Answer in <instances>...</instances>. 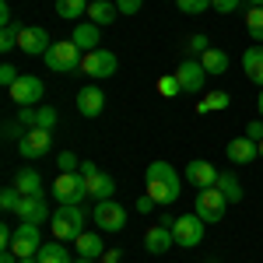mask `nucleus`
I'll return each mask as SVG.
<instances>
[{"instance_id":"49","label":"nucleus","mask_w":263,"mask_h":263,"mask_svg":"<svg viewBox=\"0 0 263 263\" xmlns=\"http://www.w3.org/2000/svg\"><path fill=\"white\" fill-rule=\"evenodd\" d=\"M246 4H249V7H263V0H246Z\"/></svg>"},{"instance_id":"26","label":"nucleus","mask_w":263,"mask_h":263,"mask_svg":"<svg viewBox=\"0 0 263 263\" xmlns=\"http://www.w3.org/2000/svg\"><path fill=\"white\" fill-rule=\"evenodd\" d=\"M35 260H39V263H74V260H70V253H67V246H63L60 239L49 242V246L42 242V249L35 253Z\"/></svg>"},{"instance_id":"7","label":"nucleus","mask_w":263,"mask_h":263,"mask_svg":"<svg viewBox=\"0 0 263 263\" xmlns=\"http://www.w3.org/2000/svg\"><path fill=\"white\" fill-rule=\"evenodd\" d=\"M53 197L57 203H81L88 197V182L81 179V172H60L53 182Z\"/></svg>"},{"instance_id":"10","label":"nucleus","mask_w":263,"mask_h":263,"mask_svg":"<svg viewBox=\"0 0 263 263\" xmlns=\"http://www.w3.org/2000/svg\"><path fill=\"white\" fill-rule=\"evenodd\" d=\"M116 67H120V60L109 49H91V53H84V60H81V70L88 78H112Z\"/></svg>"},{"instance_id":"28","label":"nucleus","mask_w":263,"mask_h":263,"mask_svg":"<svg viewBox=\"0 0 263 263\" xmlns=\"http://www.w3.org/2000/svg\"><path fill=\"white\" fill-rule=\"evenodd\" d=\"M218 190L228 197V203H239V200L246 197V193H242V182L235 179L232 172H221V176H218Z\"/></svg>"},{"instance_id":"2","label":"nucleus","mask_w":263,"mask_h":263,"mask_svg":"<svg viewBox=\"0 0 263 263\" xmlns=\"http://www.w3.org/2000/svg\"><path fill=\"white\" fill-rule=\"evenodd\" d=\"M84 221L88 218H84L81 203H60L49 218V232L60 242H78V235H84Z\"/></svg>"},{"instance_id":"27","label":"nucleus","mask_w":263,"mask_h":263,"mask_svg":"<svg viewBox=\"0 0 263 263\" xmlns=\"http://www.w3.org/2000/svg\"><path fill=\"white\" fill-rule=\"evenodd\" d=\"M200 63H203V70H207V74H224V70H228V53L211 46V49L200 57Z\"/></svg>"},{"instance_id":"22","label":"nucleus","mask_w":263,"mask_h":263,"mask_svg":"<svg viewBox=\"0 0 263 263\" xmlns=\"http://www.w3.org/2000/svg\"><path fill=\"white\" fill-rule=\"evenodd\" d=\"M14 186L21 190V197H42V176L35 168H21L14 176Z\"/></svg>"},{"instance_id":"33","label":"nucleus","mask_w":263,"mask_h":263,"mask_svg":"<svg viewBox=\"0 0 263 263\" xmlns=\"http://www.w3.org/2000/svg\"><path fill=\"white\" fill-rule=\"evenodd\" d=\"M158 91H162L165 99H176V95L182 91V81L176 78V74H168V78H162V81H158Z\"/></svg>"},{"instance_id":"34","label":"nucleus","mask_w":263,"mask_h":263,"mask_svg":"<svg viewBox=\"0 0 263 263\" xmlns=\"http://www.w3.org/2000/svg\"><path fill=\"white\" fill-rule=\"evenodd\" d=\"M176 7H179L182 14H203L211 7V0H176Z\"/></svg>"},{"instance_id":"35","label":"nucleus","mask_w":263,"mask_h":263,"mask_svg":"<svg viewBox=\"0 0 263 263\" xmlns=\"http://www.w3.org/2000/svg\"><path fill=\"white\" fill-rule=\"evenodd\" d=\"M57 165H60V172H78V168H81V162H78L74 151H60V155H57Z\"/></svg>"},{"instance_id":"46","label":"nucleus","mask_w":263,"mask_h":263,"mask_svg":"<svg viewBox=\"0 0 263 263\" xmlns=\"http://www.w3.org/2000/svg\"><path fill=\"white\" fill-rule=\"evenodd\" d=\"M120 260H123L120 249H105V253H102V263H120Z\"/></svg>"},{"instance_id":"38","label":"nucleus","mask_w":263,"mask_h":263,"mask_svg":"<svg viewBox=\"0 0 263 263\" xmlns=\"http://www.w3.org/2000/svg\"><path fill=\"white\" fill-rule=\"evenodd\" d=\"M207 49H211V42H207V35H200V32H197V35H190V53H193L197 60H200V57L207 53Z\"/></svg>"},{"instance_id":"18","label":"nucleus","mask_w":263,"mask_h":263,"mask_svg":"<svg viewBox=\"0 0 263 263\" xmlns=\"http://www.w3.org/2000/svg\"><path fill=\"white\" fill-rule=\"evenodd\" d=\"M14 218H21V221H32V224H46L53 214H49V207H46V200H42V197H21L18 211H14Z\"/></svg>"},{"instance_id":"20","label":"nucleus","mask_w":263,"mask_h":263,"mask_svg":"<svg viewBox=\"0 0 263 263\" xmlns=\"http://www.w3.org/2000/svg\"><path fill=\"white\" fill-rule=\"evenodd\" d=\"M242 70H246V78H249L253 84L263 88V42L249 46V49L242 53Z\"/></svg>"},{"instance_id":"41","label":"nucleus","mask_w":263,"mask_h":263,"mask_svg":"<svg viewBox=\"0 0 263 263\" xmlns=\"http://www.w3.org/2000/svg\"><path fill=\"white\" fill-rule=\"evenodd\" d=\"M246 137L260 144L263 141V120H253V123H249V126H246Z\"/></svg>"},{"instance_id":"15","label":"nucleus","mask_w":263,"mask_h":263,"mask_svg":"<svg viewBox=\"0 0 263 263\" xmlns=\"http://www.w3.org/2000/svg\"><path fill=\"white\" fill-rule=\"evenodd\" d=\"M102 109H105V91L99 84H84L78 91V112L88 116V120H95V116H102Z\"/></svg>"},{"instance_id":"13","label":"nucleus","mask_w":263,"mask_h":263,"mask_svg":"<svg viewBox=\"0 0 263 263\" xmlns=\"http://www.w3.org/2000/svg\"><path fill=\"white\" fill-rule=\"evenodd\" d=\"M49 46H53V42H49V32L39 28V25H28V28H21V32H18V49H21V53H28V57H46Z\"/></svg>"},{"instance_id":"17","label":"nucleus","mask_w":263,"mask_h":263,"mask_svg":"<svg viewBox=\"0 0 263 263\" xmlns=\"http://www.w3.org/2000/svg\"><path fill=\"white\" fill-rule=\"evenodd\" d=\"M218 168L211 162H203V158H197V162L186 165V179H190V186H197V190H207V186H218Z\"/></svg>"},{"instance_id":"40","label":"nucleus","mask_w":263,"mask_h":263,"mask_svg":"<svg viewBox=\"0 0 263 263\" xmlns=\"http://www.w3.org/2000/svg\"><path fill=\"white\" fill-rule=\"evenodd\" d=\"M239 4H242V0H211V7H214L218 14H232Z\"/></svg>"},{"instance_id":"23","label":"nucleus","mask_w":263,"mask_h":263,"mask_svg":"<svg viewBox=\"0 0 263 263\" xmlns=\"http://www.w3.org/2000/svg\"><path fill=\"white\" fill-rule=\"evenodd\" d=\"M116 14H120V7L112 4V0H91V7H88V18L95 21V25H112L116 21Z\"/></svg>"},{"instance_id":"29","label":"nucleus","mask_w":263,"mask_h":263,"mask_svg":"<svg viewBox=\"0 0 263 263\" xmlns=\"http://www.w3.org/2000/svg\"><path fill=\"white\" fill-rule=\"evenodd\" d=\"M228 91H211V95H203L200 99V105H197V112H221V109H228Z\"/></svg>"},{"instance_id":"51","label":"nucleus","mask_w":263,"mask_h":263,"mask_svg":"<svg viewBox=\"0 0 263 263\" xmlns=\"http://www.w3.org/2000/svg\"><path fill=\"white\" fill-rule=\"evenodd\" d=\"M74 263H95V260H84V256H78V260H74Z\"/></svg>"},{"instance_id":"50","label":"nucleus","mask_w":263,"mask_h":263,"mask_svg":"<svg viewBox=\"0 0 263 263\" xmlns=\"http://www.w3.org/2000/svg\"><path fill=\"white\" fill-rule=\"evenodd\" d=\"M21 263H39V260H35V256H25V260H21Z\"/></svg>"},{"instance_id":"42","label":"nucleus","mask_w":263,"mask_h":263,"mask_svg":"<svg viewBox=\"0 0 263 263\" xmlns=\"http://www.w3.org/2000/svg\"><path fill=\"white\" fill-rule=\"evenodd\" d=\"M144 0H116V7H120V14H137L141 11Z\"/></svg>"},{"instance_id":"31","label":"nucleus","mask_w":263,"mask_h":263,"mask_svg":"<svg viewBox=\"0 0 263 263\" xmlns=\"http://www.w3.org/2000/svg\"><path fill=\"white\" fill-rule=\"evenodd\" d=\"M18 203H21V190H18V186L0 190V207H4L7 214H14V211H18Z\"/></svg>"},{"instance_id":"19","label":"nucleus","mask_w":263,"mask_h":263,"mask_svg":"<svg viewBox=\"0 0 263 263\" xmlns=\"http://www.w3.org/2000/svg\"><path fill=\"white\" fill-rule=\"evenodd\" d=\"M99 35H102V28L95 25V21H78L70 42H74L78 49H84V53H91V49H99Z\"/></svg>"},{"instance_id":"1","label":"nucleus","mask_w":263,"mask_h":263,"mask_svg":"<svg viewBox=\"0 0 263 263\" xmlns=\"http://www.w3.org/2000/svg\"><path fill=\"white\" fill-rule=\"evenodd\" d=\"M144 179H147V197L155 203L168 207V203L179 200V172L168 162H151L147 172H144Z\"/></svg>"},{"instance_id":"52","label":"nucleus","mask_w":263,"mask_h":263,"mask_svg":"<svg viewBox=\"0 0 263 263\" xmlns=\"http://www.w3.org/2000/svg\"><path fill=\"white\" fill-rule=\"evenodd\" d=\"M260 158H263V141H260Z\"/></svg>"},{"instance_id":"47","label":"nucleus","mask_w":263,"mask_h":263,"mask_svg":"<svg viewBox=\"0 0 263 263\" xmlns=\"http://www.w3.org/2000/svg\"><path fill=\"white\" fill-rule=\"evenodd\" d=\"M0 25H14V21H11V4H7V0L0 4Z\"/></svg>"},{"instance_id":"21","label":"nucleus","mask_w":263,"mask_h":263,"mask_svg":"<svg viewBox=\"0 0 263 263\" xmlns=\"http://www.w3.org/2000/svg\"><path fill=\"white\" fill-rule=\"evenodd\" d=\"M78 256H84V260H102V253H105V242H102L99 232H84V235H78Z\"/></svg>"},{"instance_id":"6","label":"nucleus","mask_w":263,"mask_h":263,"mask_svg":"<svg viewBox=\"0 0 263 263\" xmlns=\"http://www.w3.org/2000/svg\"><path fill=\"white\" fill-rule=\"evenodd\" d=\"M193 211L203 218V224H218L224 218V211H228V197H224L218 186H207V190L197 193V207Z\"/></svg>"},{"instance_id":"11","label":"nucleus","mask_w":263,"mask_h":263,"mask_svg":"<svg viewBox=\"0 0 263 263\" xmlns=\"http://www.w3.org/2000/svg\"><path fill=\"white\" fill-rule=\"evenodd\" d=\"M42 95H46V84L35 74H21L14 81V88H11V99L18 105H35V102H42Z\"/></svg>"},{"instance_id":"8","label":"nucleus","mask_w":263,"mask_h":263,"mask_svg":"<svg viewBox=\"0 0 263 263\" xmlns=\"http://www.w3.org/2000/svg\"><path fill=\"white\" fill-rule=\"evenodd\" d=\"M11 249L18 253V260H25V256H35V253L42 249V224L21 221L18 228H14V242H11Z\"/></svg>"},{"instance_id":"14","label":"nucleus","mask_w":263,"mask_h":263,"mask_svg":"<svg viewBox=\"0 0 263 263\" xmlns=\"http://www.w3.org/2000/svg\"><path fill=\"white\" fill-rule=\"evenodd\" d=\"M224 155H228V162H232V165H249V162L260 158V144L249 141V137L242 134V137H232V141H228Z\"/></svg>"},{"instance_id":"5","label":"nucleus","mask_w":263,"mask_h":263,"mask_svg":"<svg viewBox=\"0 0 263 263\" xmlns=\"http://www.w3.org/2000/svg\"><path fill=\"white\" fill-rule=\"evenodd\" d=\"M172 239L176 246L182 249H193V246L203 242V218L193 211V214H179V218H172Z\"/></svg>"},{"instance_id":"32","label":"nucleus","mask_w":263,"mask_h":263,"mask_svg":"<svg viewBox=\"0 0 263 263\" xmlns=\"http://www.w3.org/2000/svg\"><path fill=\"white\" fill-rule=\"evenodd\" d=\"M18 25H4V32H0V49L4 53H11V49H18Z\"/></svg>"},{"instance_id":"37","label":"nucleus","mask_w":263,"mask_h":263,"mask_svg":"<svg viewBox=\"0 0 263 263\" xmlns=\"http://www.w3.org/2000/svg\"><path fill=\"white\" fill-rule=\"evenodd\" d=\"M35 120H39V109L35 105H21V112H18V123L25 126V130H32L35 126Z\"/></svg>"},{"instance_id":"43","label":"nucleus","mask_w":263,"mask_h":263,"mask_svg":"<svg viewBox=\"0 0 263 263\" xmlns=\"http://www.w3.org/2000/svg\"><path fill=\"white\" fill-rule=\"evenodd\" d=\"M11 242H14V228L11 224H0V249H11Z\"/></svg>"},{"instance_id":"30","label":"nucleus","mask_w":263,"mask_h":263,"mask_svg":"<svg viewBox=\"0 0 263 263\" xmlns=\"http://www.w3.org/2000/svg\"><path fill=\"white\" fill-rule=\"evenodd\" d=\"M246 32L253 42H263V7H249L246 11Z\"/></svg>"},{"instance_id":"16","label":"nucleus","mask_w":263,"mask_h":263,"mask_svg":"<svg viewBox=\"0 0 263 263\" xmlns=\"http://www.w3.org/2000/svg\"><path fill=\"white\" fill-rule=\"evenodd\" d=\"M176 246V239H172V224H151L147 228V235H144V249L151 253V256H162V253H168Z\"/></svg>"},{"instance_id":"39","label":"nucleus","mask_w":263,"mask_h":263,"mask_svg":"<svg viewBox=\"0 0 263 263\" xmlns=\"http://www.w3.org/2000/svg\"><path fill=\"white\" fill-rule=\"evenodd\" d=\"M18 78H21V74L14 70V67H11V63H4V67H0V84H4L7 91L14 88V81H18Z\"/></svg>"},{"instance_id":"24","label":"nucleus","mask_w":263,"mask_h":263,"mask_svg":"<svg viewBox=\"0 0 263 263\" xmlns=\"http://www.w3.org/2000/svg\"><path fill=\"white\" fill-rule=\"evenodd\" d=\"M88 7H91V0H57V14L67 18V21H74V25L88 14Z\"/></svg>"},{"instance_id":"9","label":"nucleus","mask_w":263,"mask_h":263,"mask_svg":"<svg viewBox=\"0 0 263 263\" xmlns=\"http://www.w3.org/2000/svg\"><path fill=\"white\" fill-rule=\"evenodd\" d=\"M91 221L99 224V232H123L126 224V211L116 200H99L91 211Z\"/></svg>"},{"instance_id":"12","label":"nucleus","mask_w":263,"mask_h":263,"mask_svg":"<svg viewBox=\"0 0 263 263\" xmlns=\"http://www.w3.org/2000/svg\"><path fill=\"white\" fill-rule=\"evenodd\" d=\"M176 78L182 81V91H190V95H200L211 74L203 70V63H200V60H193V57H190V60H182V63H179Z\"/></svg>"},{"instance_id":"45","label":"nucleus","mask_w":263,"mask_h":263,"mask_svg":"<svg viewBox=\"0 0 263 263\" xmlns=\"http://www.w3.org/2000/svg\"><path fill=\"white\" fill-rule=\"evenodd\" d=\"M155 207H158V203L151 200V197H147V193H144V197H137V211H141V214H151V211H155Z\"/></svg>"},{"instance_id":"25","label":"nucleus","mask_w":263,"mask_h":263,"mask_svg":"<svg viewBox=\"0 0 263 263\" xmlns=\"http://www.w3.org/2000/svg\"><path fill=\"white\" fill-rule=\"evenodd\" d=\"M112 193H116V182H112V176L99 172L95 179H88V197H95V200H112Z\"/></svg>"},{"instance_id":"44","label":"nucleus","mask_w":263,"mask_h":263,"mask_svg":"<svg viewBox=\"0 0 263 263\" xmlns=\"http://www.w3.org/2000/svg\"><path fill=\"white\" fill-rule=\"evenodd\" d=\"M78 172H81V179L88 182V179H95V176H99V165H95V162H81V168H78Z\"/></svg>"},{"instance_id":"48","label":"nucleus","mask_w":263,"mask_h":263,"mask_svg":"<svg viewBox=\"0 0 263 263\" xmlns=\"http://www.w3.org/2000/svg\"><path fill=\"white\" fill-rule=\"evenodd\" d=\"M256 109H260V120H263V88H260V99H256Z\"/></svg>"},{"instance_id":"3","label":"nucleus","mask_w":263,"mask_h":263,"mask_svg":"<svg viewBox=\"0 0 263 263\" xmlns=\"http://www.w3.org/2000/svg\"><path fill=\"white\" fill-rule=\"evenodd\" d=\"M46 67L49 70H57V74H78V67H81V49L74 46L70 39H63V42H53L49 49H46Z\"/></svg>"},{"instance_id":"36","label":"nucleus","mask_w":263,"mask_h":263,"mask_svg":"<svg viewBox=\"0 0 263 263\" xmlns=\"http://www.w3.org/2000/svg\"><path fill=\"white\" fill-rule=\"evenodd\" d=\"M35 126L53 130V126H57V109H53V105H39V120H35Z\"/></svg>"},{"instance_id":"4","label":"nucleus","mask_w":263,"mask_h":263,"mask_svg":"<svg viewBox=\"0 0 263 263\" xmlns=\"http://www.w3.org/2000/svg\"><path fill=\"white\" fill-rule=\"evenodd\" d=\"M49 147H53V130H46V126H32V130H25L18 137V151H21V158H28V162L46 158Z\"/></svg>"}]
</instances>
